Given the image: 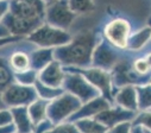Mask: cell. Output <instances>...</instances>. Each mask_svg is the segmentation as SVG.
I'll return each instance as SVG.
<instances>
[{"label":"cell","mask_w":151,"mask_h":133,"mask_svg":"<svg viewBox=\"0 0 151 133\" xmlns=\"http://www.w3.org/2000/svg\"><path fill=\"white\" fill-rule=\"evenodd\" d=\"M95 32L86 31L71 38V41L63 45L55 48L52 57L61 65L68 68L86 69L92 66L93 51L98 43Z\"/></svg>","instance_id":"obj_1"},{"label":"cell","mask_w":151,"mask_h":133,"mask_svg":"<svg viewBox=\"0 0 151 133\" xmlns=\"http://www.w3.org/2000/svg\"><path fill=\"white\" fill-rule=\"evenodd\" d=\"M71 38L73 36L69 32L44 23L32 33H30L26 39L37 46L55 49L68 44L71 41Z\"/></svg>","instance_id":"obj_2"},{"label":"cell","mask_w":151,"mask_h":133,"mask_svg":"<svg viewBox=\"0 0 151 133\" xmlns=\"http://www.w3.org/2000/svg\"><path fill=\"white\" fill-rule=\"evenodd\" d=\"M81 105V101L76 96L63 92L58 97L49 101L47 107V119L54 126L58 125L76 112Z\"/></svg>","instance_id":"obj_3"},{"label":"cell","mask_w":151,"mask_h":133,"mask_svg":"<svg viewBox=\"0 0 151 133\" xmlns=\"http://www.w3.org/2000/svg\"><path fill=\"white\" fill-rule=\"evenodd\" d=\"M62 89L76 96L81 101V104H86L91 100L100 96V93L95 87H93L81 74L75 72H68L67 74H64Z\"/></svg>","instance_id":"obj_4"},{"label":"cell","mask_w":151,"mask_h":133,"mask_svg":"<svg viewBox=\"0 0 151 133\" xmlns=\"http://www.w3.org/2000/svg\"><path fill=\"white\" fill-rule=\"evenodd\" d=\"M9 13L20 19L44 23L45 4L43 0H9Z\"/></svg>","instance_id":"obj_5"},{"label":"cell","mask_w":151,"mask_h":133,"mask_svg":"<svg viewBox=\"0 0 151 133\" xmlns=\"http://www.w3.org/2000/svg\"><path fill=\"white\" fill-rule=\"evenodd\" d=\"M1 97L4 105L12 108L19 106H29L35 100L38 99V95H37L35 87L14 82L1 92Z\"/></svg>","instance_id":"obj_6"},{"label":"cell","mask_w":151,"mask_h":133,"mask_svg":"<svg viewBox=\"0 0 151 133\" xmlns=\"http://www.w3.org/2000/svg\"><path fill=\"white\" fill-rule=\"evenodd\" d=\"M62 68L67 72H75L81 74L93 87L99 90V93H101L104 99H106L109 104L113 102V96L111 92V74L108 72L100 68H95V66H89L86 69L67 68V66H62Z\"/></svg>","instance_id":"obj_7"},{"label":"cell","mask_w":151,"mask_h":133,"mask_svg":"<svg viewBox=\"0 0 151 133\" xmlns=\"http://www.w3.org/2000/svg\"><path fill=\"white\" fill-rule=\"evenodd\" d=\"M75 14L68 5V0H55L45 7V20L47 24L67 31L73 21L75 20Z\"/></svg>","instance_id":"obj_8"},{"label":"cell","mask_w":151,"mask_h":133,"mask_svg":"<svg viewBox=\"0 0 151 133\" xmlns=\"http://www.w3.org/2000/svg\"><path fill=\"white\" fill-rule=\"evenodd\" d=\"M104 33L107 43H109L112 46L125 49L127 48V41L130 38L131 25L126 19L117 18L106 24Z\"/></svg>","instance_id":"obj_9"},{"label":"cell","mask_w":151,"mask_h":133,"mask_svg":"<svg viewBox=\"0 0 151 133\" xmlns=\"http://www.w3.org/2000/svg\"><path fill=\"white\" fill-rule=\"evenodd\" d=\"M113 48L114 46H112L107 42H101L99 45H96L92 56V65L106 72L111 68H114L118 57Z\"/></svg>","instance_id":"obj_10"},{"label":"cell","mask_w":151,"mask_h":133,"mask_svg":"<svg viewBox=\"0 0 151 133\" xmlns=\"http://www.w3.org/2000/svg\"><path fill=\"white\" fill-rule=\"evenodd\" d=\"M136 117L134 112L132 111H127L124 109L122 107H117V108H107L100 113H98L96 115H94L93 118L99 121L100 124H102L104 126H106L107 128H111L113 126H116L120 122H125V121H130Z\"/></svg>","instance_id":"obj_11"},{"label":"cell","mask_w":151,"mask_h":133,"mask_svg":"<svg viewBox=\"0 0 151 133\" xmlns=\"http://www.w3.org/2000/svg\"><path fill=\"white\" fill-rule=\"evenodd\" d=\"M65 72L63 70L62 65L57 61H51L48 65H45L42 70L38 72L37 80L43 84L52 88H61L63 83Z\"/></svg>","instance_id":"obj_12"},{"label":"cell","mask_w":151,"mask_h":133,"mask_svg":"<svg viewBox=\"0 0 151 133\" xmlns=\"http://www.w3.org/2000/svg\"><path fill=\"white\" fill-rule=\"evenodd\" d=\"M109 107H111V104L107 101L106 99H104L102 96H98V97L91 100V101L81 105V107L75 113H73L67 119V121L74 122V121L80 120V119L91 118V117H94L98 113H100V112H102V111H105Z\"/></svg>","instance_id":"obj_13"},{"label":"cell","mask_w":151,"mask_h":133,"mask_svg":"<svg viewBox=\"0 0 151 133\" xmlns=\"http://www.w3.org/2000/svg\"><path fill=\"white\" fill-rule=\"evenodd\" d=\"M12 114V120L16 126L17 133H33L36 126L32 124L31 118L27 112V106L12 107L10 109Z\"/></svg>","instance_id":"obj_14"},{"label":"cell","mask_w":151,"mask_h":133,"mask_svg":"<svg viewBox=\"0 0 151 133\" xmlns=\"http://www.w3.org/2000/svg\"><path fill=\"white\" fill-rule=\"evenodd\" d=\"M114 101L118 104L119 107L127 109V111H137V94H136V88L132 84L124 86L119 93L116 95Z\"/></svg>","instance_id":"obj_15"},{"label":"cell","mask_w":151,"mask_h":133,"mask_svg":"<svg viewBox=\"0 0 151 133\" xmlns=\"http://www.w3.org/2000/svg\"><path fill=\"white\" fill-rule=\"evenodd\" d=\"M9 64L13 74L24 73L31 69L30 55L24 50H16L9 57Z\"/></svg>","instance_id":"obj_16"},{"label":"cell","mask_w":151,"mask_h":133,"mask_svg":"<svg viewBox=\"0 0 151 133\" xmlns=\"http://www.w3.org/2000/svg\"><path fill=\"white\" fill-rule=\"evenodd\" d=\"M52 51H54V49H48V48L35 50L30 56L31 69L35 72H40L45 65H48L51 61H54Z\"/></svg>","instance_id":"obj_17"},{"label":"cell","mask_w":151,"mask_h":133,"mask_svg":"<svg viewBox=\"0 0 151 133\" xmlns=\"http://www.w3.org/2000/svg\"><path fill=\"white\" fill-rule=\"evenodd\" d=\"M49 101L43 99H37L32 104L27 106V112L31 118V121L35 126L41 124L42 121L47 120V107H48Z\"/></svg>","instance_id":"obj_18"},{"label":"cell","mask_w":151,"mask_h":133,"mask_svg":"<svg viewBox=\"0 0 151 133\" xmlns=\"http://www.w3.org/2000/svg\"><path fill=\"white\" fill-rule=\"evenodd\" d=\"M75 126L79 129L80 133H105L108 128L96 121L94 118H86V119H80L74 121Z\"/></svg>","instance_id":"obj_19"},{"label":"cell","mask_w":151,"mask_h":133,"mask_svg":"<svg viewBox=\"0 0 151 133\" xmlns=\"http://www.w3.org/2000/svg\"><path fill=\"white\" fill-rule=\"evenodd\" d=\"M14 82V74L10 68L9 59L4 56H0V92H3Z\"/></svg>","instance_id":"obj_20"},{"label":"cell","mask_w":151,"mask_h":133,"mask_svg":"<svg viewBox=\"0 0 151 133\" xmlns=\"http://www.w3.org/2000/svg\"><path fill=\"white\" fill-rule=\"evenodd\" d=\"M33 87L37 92L38 97L47 100V101H51V100L58 97L64 90L62 88H52V87H48L45 84H43L42 82H40L38 80H36L33 83Z\"/></svg>","instance_id":"obj_21"},{"label":"cell","mask_w":151,"mask_h":133,"mask_svg":"<svg viewBox=\"0 0 151 133\" xmlns=\"http://www.w3.org/2000/svg\"><path fill=\"white\" fill-rule=\"evenodd\" d=\"M149 37H150V30H149V27H145L142 31L137 32L132 37L130 36V38L127 41V48H130L132 50L142 49L143 45H145V43L149 41Z\"/></svg>","instance_id":"obj_22"},{"label":"cell","mask_w":151,"mask_h":133,"mask_svg":"<svg viewBox=\"0 0 151 133\" xmlns=\"http://www.w3.org/2000/svg\"><path fill=\"white\" fill-rule=\"evenodd\" d=\"M137 94V107L140 111L150 108V86L149 83L142 87H134Z\"/></svg>","instance_id":"obj_23"},{"label":"cell","mask_w":151,"mask_h":133,"mask_svg":"<svg viewBox=\"0 0 151 133\" xmlns=\"http://www.w3.org/2000/svg\"><path fill=\"white\" fill-rule=\"evenodd\" d=\"M68 5L75 14L88 13L94 10V0H68Z\"/></svg>","instance_id":"obj_24"},{"label":"cell","mask_w":151,"mask_h":133,"mask_svg":"<svg viewBox=\"0 0 151 133\" xmlns=\"http://www.w3.org/2000/svg\"><path fill=\"white\" fill-rule=\"evenodd\" d=\"M133 70L139 76H144V75L149 74V70H150V56H149V54L146 56L139 57L134 61Z\"/></svg>","instance_id":"obj_25"},{"label":"cell","mask_w":151,"mask_h":133,"mask_svg":"<svg viewBox=\"0 0 151 133\" xmlns=\"http://www.w3.org/2000/svg\"><path fill=\"white\" fill-rule=\"evenodd\" d=\"M44 133H80L79 129L76 128L74 122H69V121H65V122H61L58 125H55L52 126L51 128L47 129Z\"/></svg>","instance_id":"obj_26"},{"label":"cell","mask_w":151,"mask_h":133,"mask_svg":"<svg viewBox=\"0 0 151 133\" xmlns=\"http://www.w3.org/2000/svg\"><path fill=\"white\" fill-rule=\"evenodd\" d=\"M37 72L30 69L27 72L24 73H19V74H14V80L16 82L20 83V84H25V86H32L35 83V81L37 80Z\"/></svg>","instance_id":"obj_27"},{"label":"cell","mask_w":151,"mask_h":133,"mask_svg":"<svg viewBox=\"0 0 151 133\" xmlns=\"http://www.w3.org/2000/svg\"><path fill=\"white\" fill-rule=\"evenodd\" d=\"M133 126H142L150 128V112L149 111H143L139 113L137 117L133 118Z\"/></svg>","instance_id":"obj_28"},{"label":"cell","mask_w":151,"mask_h":133,"mask_svg":"<svg viewBox=\"0 0 151 133\" xmlns=\"http://www.w3.org/2000/svg\"><path fill=\"white\" fill-rule=\"evenodd\" d=\"M130 129H131L130 121H125V122H120L116 126L108 128L105 133H130Z\"/></svg>","instance_id":"obj_29"},{"label":"cell","mask_w":151,"mask_h":133,"mask_svg":"<svg viewBox=\"0 0 151 133\" xmlns=\"http://www.w3.org/2000/svg\"><path fill=\"white\" fill-rule=\"evenodd\" d=\"M13 124V120H12V114L9 109H0V127L3 126H7V125H11Z\"/></svg>","instance_id":"obj_30"},{"label":"cell","mask_w":151,"mask_h":133,"mask_svg":"<svg viewBox=\"0 0 151 133\" xmlns=\"http://www.w3.org/2000/svg\"><path fill=\"white\" fill-rule=\"evenodd\" d=\"M9 12V0H0V21Z\"/></svg>","instance_id":"obj_31"},{"label":"cell","mask_w":151,"mask_h":133,"mask_svg":"<svg viewBox=\"0 0 151 133\" xmlns=\"http://www.w3.org/2000/svg\"><path fill=\"white\" fill-rule=\"evenodd\" d=\"M22 37H16V36H10V37H6V38H1L0 39V48L3 45H6L9 43H14L17 41H19Z\"/></svg>","instance_id":"obj_32"},{"label":"cell","mask_w":151,"mask_h":133,"mask_svg":"<svg viewBox=\"0 0 151 133\" xmlns=\"http://www.w3.org/2000/svg\"><path fill=\"white\" fill-rule=\"evenodd\" d=\"M16 132V126L14 124L7 125V126H3L0 127V133H14Z\"/></svg>","instance_id":"obj_33"},{"label":"cell","mask_w":151,"mask_h":133,"mask_svg":"<svg viewBox=\"0 0 151 133\" xmlns=\"http://www.w3.org/2000/svg\"><path fill=\"white\" fill-rule=\"evenodd\" d=\"M149 129H150V128L142 127V126H133V127H132V132L130 131V133H150Z\"/></svg>","instance_id":"obj_34"},{"label":"cell","mask_w":151,"mask_h":133,"mask_svg":"<svg viewBox=\"0 0 151 133\" xmlns=\"http://www.w3.org/2000/svg\"><path fill=\"white\" fill-rule=\"evenodd\" d=\"M4 108H6V106L4 105V102H3V97H1V92H0V109H4Z\"/></svg>","instance_id":"obj_35"},{"label":"cell","mask_w":151,"mask_h":133,"mask_svg":"<svg viewBox=\"0 0 151 133\" xmlns=\"http://www.w3.org/2000/svg\"><path fill=\"white\" fill-rule=\"evenodd\" d=\"M52 1H55V0H43L44 4H50V3H52Z\"/></svg>","instance_id":"obj_36"}]
</instances>
